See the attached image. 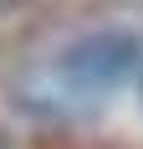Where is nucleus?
Returning <instances> with one entry per match:
<instances>
[{
    "instance_id": "obj_1",
    "label": "nucleus",
    "mask_w": 143,
    "mask_h": 149,
    "mask_svg": "<svg viewBox=\"0 0 143 149\" xmlns=\"http://www.w3.org/2000/svg\"><path fill=\"white\" fill-rule=\"evenodd\" d=\"M138 72H143V31H133V26L77 31L72 41L56 46V57H51L56 88L67 98H82V103H102V98L133 88Z\"/></svg>"
},
{
    "instance_id": "obj_2",
    "label": "nucleus",
    "mask_w": 143,
    "mask_h": 149,
    "mask_svg": "<svg viewBox=\"0 0 143 149\" xmlns=\"http://www.w3.org/2000/svg\"><path fill=\"white\" fill-rule=\"evenodd\" d=\"M0 149H10V134H5V129H0Z\"/></svg>"
},
{
    "instance_id": "obj_3",
    "label": "nucleus",
    "mask_w": 143,
    "mask_h": 149,
    "mask_svg": "<svg viewBox=\"0 0 143 149\" xmlns=\"http://www.w3.org/2000/svg\"><path fill=\"white\" fill-rule=\"evenodd\" d=\"M10 5H15V0H0V15H5V10H10Z\"/></svg>"
},
{
    "instance_id": "obj_4",
    "label": "nucleus",
    "mask_w": 143,
    "mask_h": 149,
    "mask_svg": "<svg viewBox=\"0 0 143 149\" xmlns=\"http://www.w3.org/2000/svg\"><path fill=\"white\" fill-rule=\"evenodd\" d=\"M133 88H138V98H143V72H138V82H133Z\"/></svg>"
}]
</instances>
